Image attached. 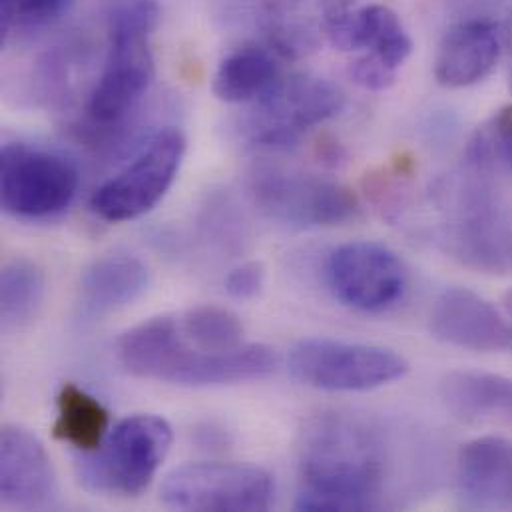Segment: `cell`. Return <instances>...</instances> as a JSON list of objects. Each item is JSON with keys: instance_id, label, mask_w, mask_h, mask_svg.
Here are the masks:
<instances>
[{"instance_id": "14", "label": "cell", "mask_w": 512, "mask_h": 512, "mask_svg": "<svg viewBox=\"0 0 512 512\" xmlns=\"http://www.w3.org/2000/svg\"><path fill=\"white\" fill-rule=\"evenodd\" d=\"M431 331L443 343L479 353H497L512 345V327L505 315L465 287L445 289L435 299Z\"/></svg>"}, {"instance_id": "23", "label": "cell", "mask_w": 512, "mask_h": 512, "mask_svg": "<svg viewBox=\"0 0 512 512\" xmlns=\"http://www.w3.org/2000/svg\"><path fill=\"white\" fill-rule=\"evenodd\" d=\"M186 339L210 353H224L246 345L244 325L236 313L218 305H198L178 315Z\"/></svg>"}, {"instance_id": "3", "label": "cell", "mask_w": 512, "mask_h": 512, "mask_svg": "<svg viewBox=\"0 0 512 512\" xmlns=\"http://www.w3.org/2000/svg\"><path fill=\"white\" fill-rule=\"evenodd\" d=\"M160 8L154 0H124L110 14V44L104 70L88 98L96 124H118L146 96L154 74L152 34Z\"/></svg>"}, {"instance_id": "13", "label": "cell", "mask_w": 512, "mask_h": 512, "mask_svg": "<svg viewBox=\"0 0 512 512\" xmlns=\"http://www.w3.org/2000/svg\"><path fill=\"white\" fill-rule=\"evenodd\" d=\"M58 481L52 461L28 429L4 425L0 435V503L18 511L56 507Z\"/></svg>"}, {"instance_id": "6", "label": "cell", "mask_w": 512, "mask_h": 512, "mask_svg": "<svg viewBox=\"0 0 512 512\" xmlns=\"http://www.w3.org/2000/svg\"><path fill=\"white\" fill-rule=\"evenodd\" d=\"M299 383L331 393H363L403 379L409 363L389 347L337 339H303L289 351Z\"/></svg>"}, {"instance_id": "15", "label": "cell", "mask_w": 512, "mask_h": 512, "mask_svg": "<svg viewBox=\"0 0 512 512\" xmlns=\"http://www.w3.org/2000/svg\"><path fill=\"white\" fill-rule=\"evenodd\" d=\"M331 46L345 52H365L399 72L413 52V40L401 18L385 4L351 8L331 18L323 28Z\"/></svg>"}, {"instance_id": "22", "label": "cell", "mask_w": 512, "mask_h": 512, "mask_svg": "<svg viewBox=\"0 0 512 512\" xmlns=\"http://www.w3.org/2000/svg\"><path fill=\"white\" fill-rule=\"evenodd\" d=\"M44 271L26 257L4 263L0 273V319L4 329L26 325L44 299Z\"/></svg>"}, {"instance_id": "16", "label": "cell", "mask_w": 512, "mask_h": 512, "mask_svg": "<svg viewBox=\"0 0 512 512\" xmlns=\"http://www.w3.org/2000/svg\"><path fill=\"white\" fill-rule=\"evenodd\" d=\"M503 32L487 18L451 26L439 42L435 78L445 88H469L483 82L503 58Z\"/></svg>"}, {"instance_id": "25", "label": "cell", "mask_w": 512, "mask_h": 512, "mask_svg": "<svg viewBox=\"0 0 512 512\" xmlns=\"http://www.w3.org/2000/svg\"><path fill=\"white\" fill-rule=\"evenodd\" d=\"M74 0H0L4 32L10 28L44 26L60 18Z\"/></svg>"}, {"instance_id": "24", "label": "cell", "mask_w": 512, "mask_h": 512, "mask_svg": "<svg viewBox=\"0 0 512 512\" xmlns=\"http://www.w3.org/2000/svg\"><path fill=\"white\" fill-rule=\"evenodd\" d=\"M467 166L512 174V106L499 110L477 130L467 148Z\"/></svg>"}, {"instance_id": "28", "label": "cell", "mask_w": 512, "mask_h": 512, "mask_svg": "<svg viewBox=\"0 0 512 512\" xmlns=\"http://www.w3.org/2000/svg\"><path fill=\"white\" fill-rule=\"evenodd\" d=\"M503 58L507 60V78H509V88L512 92V10L507 18L505 30H503Z\"/></svg>"}, {"instance_id": "18", "label": "cell", "mask_w": 512, "mask_h": 512, "mask_svg": "<svg viewBox=\"0 0 512 512\" xmlns=\"http://www.w3.org/2000/svg\"><path fill=\"white\" fill-rule=\"evenodd\" d=\"M150 267L136 256H104L82 275L80 305L90 317H102L138 301L150 287Z\"/></svg>"}, {"instance_id": "11", "label": "cell", "mask_w": 512, "mask_h": 512, "mask_svg": "<svg viewBox=\"0 0 512 512\" xmlns=\"http://www.w3.org/2000/svg\"><path fill=\"white\" fill-rule=\"evenodd\" d=\"M325 277L343 305L381 313L395 307L409 285V271L393 250L373 242H349L327 257Z\"/></svg>"}, {"instance_id": "10", "label": "cell", "mask_w": 512, "mask_h": 512, "mask_svg": "<svg viewBox=\"0 0 512 512\" xmlns=\"http://www.w3.org/2000/svg\"><path fill=\"white\" fill-rule=\"evenodd\" d=\"M345 106L343 92L317 76L279 80L263 98L248 122L252 142L265 148H287L307 130L335 118Z\"/></svg>"}, {"instance_id": "19", "label": "cell", "mask_w": 512, "mask_h": 512, "mask_svg": "<svg viewBox=\"0 0 512 512\" xmlns=\"http://www.w3.org/2000/svg\"><path fill=\"white\" fill-rule=\"evenodd\" d=\"M447 411L465 423H512V377L485 371H453L441 379Z\"/></svg>"}, {"instance_id": "5", "label": "cell", "mask_w": 512, "mask_h": 512, "mask_svg": "<svg viewBox=\"0 0 512 512\" xmlns=\"http://www.w3.org/2000/svg\"><path fill=\"white\" fill-rule=\"evenodd\" d=\"M172 443L174 431L164 417H126L82 463V481L92 491L136 497L150 487Z\"/></svg>"}, {"instance_id": "9", "label": "cell", "mask_w": 512, "mask_h": 512, "mask_svg": "<svg viewBox=\"0 0 512 512\" xmlns=\"http://www.w3.org/2000/svg\"><path fill=\"white\" fill-rule=\"evenodd\" d=\"M160 499L176 511L263 512L273 505L275 483L254 465L188 463L164 479Z\"/></svg>"}, {"instance_id": "26", "label": "cell", "mask_w": 512, "mask_h": 512, "mask_svg": "<svg viewBox=\"0 0 512 512\" xmlns=\"http://www.w3.org/2000/svg\"><path fill=\"white\" fill-rule=\"evenodd\" d=\"M349 76L357 86L371 92H383L397 82L395 70L365 52L349 64Z\"/></svg>"}, {"instance_id": "21", "label": "cell", "mask_w": 512, "mask_h": 512, "mask_svg": "<svg viewBox=\"0 0 512 512\" xmlns=\"http://www.w3.org/2000/svg\"><path fill=\"white\" fill-rule=\"evenodd\" d=\"M56 409L58 415L52 427L56 439L82 453H92L104 443L110 413L88 391L74 383H64L56 397Z\"/></svg>"}, {"instance_id": "2", "label": "cell", "mask_w": 512, "mask_h": 512, "mask_svg": "<svg viewBox=\"0 0 512 512\" xmlns=\"http://www.w3.org/2000/svg\"><path fill=\"white\" fill-rule=\"evenodd\" d=\"M118 359L136 377L180 387H220L259 381L277 367V353L263 343H246L224 353L192 345L178 315H158L118 341Z\"/></svg>"}, {"instance_id": "20", "label": "cell", "mask_w": 512, "mask_h": 512, "mask_svg": "<svg viewBox=\"0 0 512 512\" xmlns=\"http://www.w3.org/2000/svg\"><path fill=\"white\" fill-rule=\"evenodd\" d=\"M279 80L273 54L259 46H248L228 54L220 62L214 76V94L228 104L257 102Z\"/></svg>"}, {"instance_id": "17", "label": "cell", "mask_w": 512, "mask_h": 512, "mask_svg": "<svg viewBox=\"0 0 512 512\" xmlns=\"http://www.w3.org/2000/svg\"><path fill=\"white\" fill-rule=\"evenodd\" d=\"M457 477L463 497L483 509H512V441L481 437L459 453Z\"/></svg>"}, {"instance_id": "27", "label": "cell", "mask_w": 512, "mask_h": 512, "mask_svg": "<svg viewBox=\"0 0 512 512\" xmlns=\"http://www.w3.org/2000/svg\"><path fill=\"white\" fill-rule=\"evenodd\" d=\"M265 269L259 261H246L230 271L226 277V291L234 299H252L261 291Z\"/></svg>"}, {"instance_id": "29", "label": "cell", "mask_w": 512, "mask_h": 512, "mask_svg": "<svg viewBox=\"0 0 512 512\" xmlns=\"http://www.w3.org/2000/svg\"><path fill=\"white\" fill-rule=\"evenodd\" d=\"M507 307H509V313H511L512 317V291L509 293V297H507Z\"/></svg>"}, {"instance_id": "8", "label": "cell", "mask_w": 512, "mask_h": 512, "mask_svg": "<svg viewBox=\"0 0 512 512\" xmlns=\"http://www.w3.org/2000/svg\"><path fill=\"white\" fill-rule=\"evenodd\" d=\"M184 156L186 138L182 130L174 126L158 130L124 170L92 194V212L112 224L142 218L168 194Z\"/></svg>"}, {"instance_id": "4", "label": "cell", "mask_w": 512, "mask_h": 512, "mask_svg": "<svg viewBox=\"0 0 512 512\" xmlns=\"http://www.w3.org/2000/svg\"><path fill=\"white\" fill-rule=\"evenodd\" d=\"M491 176L495 174L467 166L443 230V246L475 271L511 275L512 206L495 190Z\"/></svg>"}, {"instance_id": "1", "label": "cell", "mask_w": 512, "mask_h": 512, "mask_svg": "<svg viewBox=\"0 0 512 512\" xmlns=\"http://www.w3.org/2000/svg\"><path fill=\"white\" fill-rule=\"evenodd\" d=\"M303 512L375 511L387 477V447L381 431L347 413H323L307 421L299 449Z\"/></svg>"}, {"instance_id": "12", "label": "cell", "mask_w": 512, "mask_h": 512, "mask_svg": "<svg viewBox=\"0 0 512 512\" xmlns=\"http://www.w3.org/2000/svg\"><path fill=\"white\" fill-rule=\"evenodd\" d=\"M254 194L257 206L271 220L295 228L341 226L355 220L361 210L349 188L309 174H259Z\"/></svg>"}, {"instance_id": "7", "label": "cell", "mask_w": 512, "mask_h": 512, "mask_svg": "<svg viewBox=\"0 0 512 512\" xmlns=\"http://www.w3.org/2000/svg\"><path fill=\"white\" fill-rule=\"evenodd\" d=\"M80 176L62 154L22 142L0 152V204L18 220H46L62 214L76 198Z\"/></svg>"}]
</instances>
